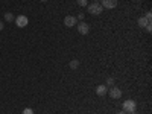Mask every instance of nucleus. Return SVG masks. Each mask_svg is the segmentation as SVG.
Listing matches in <instances>:
<instances>
[{"label": "nucleus", "mask_w": 152, "mask_h": 114, "mask_svg": "<svg viewBox=\"0 0 152 114\" xmlns=\"http://www.w3.org/2000/svg\"><path fill=\"white\" fill-rule=\"evenodd\" d=\"M135 110H137V104H135V100L128 99V100H125V102H123V111H125V113L131 114V113H135Z\"/></svg>", "instance_id": "1"}, {"label": "nucleus", "mask_w": 152, "mask_h": 114, "mask_svg": "<svg viewBox=\"0 0 152 114\" xmlns=\"http://www.w3.org/2000/svg\"><path fill=\"white\" fill-rule=\"evenodd\" d=\"M88 6V12L91 15H99V14H102V11H103V8H102V5H99V3H91V5H87Z\"/></svg>", "instance_id": "2"}, {"label": "nucleus", "mask_w": 152, "mask_h": 114, "mask_svg": "<svg viewBox=\"0 0 152 114\" xmlns=\"http://www.w3.org/2000/svg\"><path fill=\"white\" fill-rule=\"evenodd\" d=\"M28 23H29V20H28L26 15H18L15 18V24L18 26V28H24V26H28Z\"/></svg>", "instance_id": "3"}, {"label": "nucleus", "mask_w": 152, "mask_h": 114, "mask_svg": "<svg viewBox=\"0 0 152 114\" xmlns=\"http://www.w3.org/2000/svg\"><path fill=\"white\" fill-rule=\"evenodd\" d=\"M102 8L105 9H114L117 6V0H102Z\"/></svg>", "instance_id": "4"}, {"label": "nucleus", "mask_w": 152, "mask_h": 114, "mask_svg": "<svg viewBox=\"0 0 152 114\" xmlns=\"http://www.w3.org/2000/svg\"><path fill=\"white\" fill-rule=\"evenodd\" d=\"M108 95L113 97V99H120L122 97V90L117 88V87H113V88L108 90Z\"/></svg>", "instance_id": "5"}, {"label": "nucleus", "mask_w": 152, "mask_h": 114, "mask_svg": "<svg viewBox=\"0 0 152 114\" xmlns=\"http://www.w3.org/2000/svg\"><path fill=\"white\" fill-rule=\"evenodd\" d=\"M78 32L82 33V35H87V33L90 32V26H88L87 23H84V22L78 23Z\"/></svg>", "instance_id": "6"}, {"label": "nucleus", "mask_w": 152, "mask_h": 114, "mask_svg": "<svg viewBox=\"0 0 152 114\" xmlns=\"http://www.w3.org/2000/svg\"><path fill=\"white\" fill-rule=\"evenodd\" d=\"M76 22H78L76 17H71V15H67V17L64 18V24L67 26V28H71V26H75Z\"/></svg>", "instance_id": "7"}, {"label": "nucleus", "mask_w": 152, "mask_h": 114, "mask_svg": "<svg viewBox=\"0 0 152 114\" xmlns=\"http://www.w3.org/2000/svg\"><path fill=\"white\" fill-rule=\"evenodd\" d=\"M96 95H97V96H105V95H108V88H107V85H97V88H96Z\"/></svg>", "instance_id": "8"}, {"label": "nucleus", "mask_w": 152, "mask_h": 114, "mask_svg": "<svg viewBox=\"0 0 152 114\" xmlns=\"http://www.w3.org/2000/svg\"><path fill=\"white\" fill-rule=\"evenodd\" d=\"M137 23H138V26H140V28H144V26H146L149 22H148V20L144 18V17H140V18H138V22H137Z\"/></svg>", "instance_id": "9"}, {"label": "nucleus", "mask_w": 152, "mask_h": 114, "mask_svg": "<svg viewBox=\"0 0 152 114\" xmlns=\"http://www.w3.org/2000/svg\"><path fill=\"white\" fill-rule=\"evenodd\" d=\"M78 67H79V61H78V59H71V61H70V69L76 70Z\"/></svg>", "instance_id": "10"}, {"label": "nucleus", "mask_w": 152, "mask_h": 114, "mask_svg": "<svg viewBox=\"0 0 152 114\" xmlns=\"http://www.w3.org/2000/svg\"><path fill=\"white\" fill-rule=\"evenodd\" d=\"M5 20H6V22H12V20H14V15H12L11 12H6V14H5Z\"/></svg>", "instance_id": "11"}, {"label": "nucleus", "mask_w": 152, "mask_h": 114, "mask_svg": "<svg viewBox=\"0 0 152 114\" xmlns=\"http://www.w3.org/2000/svg\"><path fill=\"white\" fill-rule=\"evenodd\" d=\"M78 5L79 6H87L88 5V0H78Z\"/></svg>", "instance_id": "12"}, {"label": "nucleus", "mask_w": 152, "mask_h": 114, "mask_svg": "<svg viewBox=\"0 0 152 114\" xmlns=\"http://www.w3.org/2000/svg\"><path fill=\"white\" fill-rule=\"evenodd\" d=\"M22 114H34V110H32V108H24Z\"/></svg>", "instance_id": "13"}, {"label": "nucleus", "mask_w": 152, "mask_h": 114, "mask_svg": "<svg viewBox=\"0 0 152 114\" xmlns=\"http://www.w3.org/2000/svg\"><path fill=\"white\" fill-rule=\"evenodd\" d=\"M107 85L113 87V85H114V79H113V78H108V79H107Z\"/></svg>", "instance_id": "14"}, {"label": "nucleus", "mask_w": 152, "mask_h": 114, "mask_svg": "<svg viewBox=\"0 0 152 114\" xmlns=\"http://www.w3.org/2000/svg\"><path fill=\"white\" fill-rule=\"evenodd\" d=\"M144 18H146L148 22L151 23V20H152V14H151V12H146V15H144Z\"/></svg>", "instance_id": "15"}, {"label": "nucleus", "mask_w": 152, "mask_h": 114, "mask_svg": "<svg viewBox=\"0 0 152 114\" xmlns=\"http://www.w3.org/2000/svg\"><path fill=\"white\" fill-rule=\"evenodd\" d=\"M144 28H146V31H148V32H149V33H151V32H152V24H151V23H148V24H146V26H144Z\"/></svg>", "instance_id": "16"}, {"label": "nucleus", "mask_w": 152, "mask_h": 114, "mask_svg": "<svg viewBox=\"0 0 152 114\" xmlns=\"http://www.w3.org/2000/svg\"><path fill=\"white\" fill-rule=\"evenodd\" d=\"M76 20H84V14H82V12H79V14H78Z\"/></svg>", "instance_id": "17"}, {"label": "nucleus", "mask_w": 152, "mask_h": 114, "mask_svg": "<svg viewBox=\"0 0 152 114\" xmlns=\"http://www.w3.org/2000/svg\"><path fill=\"white\" fill-rule=\"evenodd\" d=\"M3 29V22H0V31Z\"/></svg>", "instance_id": "18"}, {"label": "nucleus", "mask_w": 152, "mask_h": 114, "mask_svg": "<svg viewBox=\"0 0 152 114\" xmlns=\"http://www.w3.org/2000/svg\"><path fill=\"white\" fill-rule=\"evenodd\" d=\"M117 114H128V113H125V111H119Z\"/></svg>", "instance_id": "19"}, {"label": "nucleus", "mask_w": 152, "mask_h": 114, "mask_svg": "<svg viewBox=\"0 0 152 114\" xmlns=\"http://www.w3.org/2000/svg\"><path fill=\"white\" fill-rule=\"evenodd\" d=\"M41 2H47V0H41Z\"/></svg>", "instance_id": "20"}, {"label": "nucleus", "mask_w": 152, "mask_h": 114, "mask_svg": "<svg viewBox=\"0 0 152 114\" xmlns=\"http://www.w3.org/2000/svg\"><path fill=\"white\" fill-rule=\"evenodd\" d=\"M94 2H99V0H94Z\"/></svg>", "instance_id": "21"}, {"label": "nucleus", "mask_w": 152, "mask_h": 114, "mask_svg": "<svg viewBox=\"0 0 152 114\" xmlns=\"http://www.w3.org/2000/svg\"><path fill=\"white\" fill-rule=\"evenodd\" d=\"M131 114H135V113H131Z\"/></svg>", "instance_id": "22"}]
</instances>
